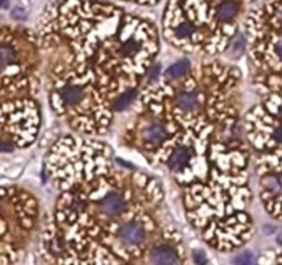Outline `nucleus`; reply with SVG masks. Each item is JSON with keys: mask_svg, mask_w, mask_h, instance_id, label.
Segmentation results:
<instances>
[{"mask_svg": "<svg viewBox=\"0 0 282 265\" xmlns=\"http://www.w3.org/2000/svg\"><path fill=\"white\" fill-rule=\"evenodd\" d=\"M125 199L119 194H116V192H111L107 196H104L101 202H100L101 211H103L104 214L111 217H116L122 214L125 211Z\"/></svg>", "mask_w": 282, "mask_h": 265, "instance_id": "obj_1", "label": "nucleus"}, {"mask_svg": "<svg viewBox=\"0 0 282 265\" xmlns=\"http://www.w3.org/2000/svg\"><path fill=\"white\" fill-rule=\"evenodd\" d=\"M119 238L125 243H141L146 239V231L140 222H127L119 229Z\"/></svg>", "mask_w": 282, "mask_h": 265, "instance_id": "obj_2", "label": "nucleus"}, {"mask_svg": "<svg viewBox=\"0 0 282 265\" xmlns=\"http://www.w3.org/2000/svg\"><path fill=\"white\" fill-rule=\"evenodd\" d=\"M191 156H192V152L188 146H179L169 157V167L174 171L183 170L190 163Z\"/></svg>", "mask_w": 282, "mask_h": 265, "instance_id": "obj_3", "label": "nucleus"}, {"mask_svg": "<svg viewBox=\"0 0 282 265\" xmlns=\"http://www.w3.org/2000/svg\"><path fill=\"white\" fill-rule=\"evenodd\" d=\"M151 262L152 265H176L177 255L174 253V250L168 246H159L152 250Z\"/></svg>", "mask_w": 282, "mask_h": 265, "instance_id": "obj_4", "label": "nucleus"}, {"mask_svg": "<svg viewBox=\"0 0 282 265\" xmlns=\"http://www.w3.org/2000/svg\"><path fill=\"white\" fill-rule=\"evenodd\" d=\"M176 104L181 111L185 112H192L199 108V100L195 93L192 92H183L180 93L176 100Z\"/></svg>", "mask_w": 282, "mask_h": 265, "instance_id": "obj_5", "label": "nucleus"}, {"mask_svg": "<svg viewBox=\"0 0 282 265\" xmlns=\"http://www.w3.org/2000/svg\"><path fill=\"white\" fill-rule=\"evenodd\" d=\"M165 137H166V133H165L163 126L158 125V123L147 126L146 129L143 130V138L147 144H152V145L161 144L165 140Z\"/></svg>", "mask_w": 282, "mask_h": 265, "instance_id": "obj_6", "label": "nucleus"}, {"mask_svg": "<svg viewBox=\"0 0 282 265\" xmlns=\"http://www.w3.org/2000/svg\"><path fill=\"white\" fill-rule=\"evenodd\" d=\"M61 97L64 100V103L68 105H76L82 101L83 98V92L81 87L74 86V84H68L62 90H61Z\"/></svg>", "mask_w": 282, "mask_h": 265, "instance_id": "obj_7", "label": "nucleus"}, {"mask_svg": "<svg viewBox=\"0 0 282 265\" xmlns=\"http://www.w3.org/2000/svg\"><path fill=\"white\" fill-rule=\"evenodd\" d=\"M238 14V5L234 0H226L223 2L219 10H217V17L222 21H230L234 17Z\"/></svg>", "mask_w": 282, "mask_h": 265, "instance_id": "obj_8", "label": "nucleus"}, {"mask_svg": "<svg viewBox=\"0 0 282 265\" xmlns=\"http://www.w3.org/2000/svg\"><path fill=\"white\" fill-rule=\"evenodd\" d=\"M263 188L270 192L271 195H279L282 194V174L268 175L263 181Z\"/></svg>", "mask_w": 282, "mask_h": 265, "instance_id": "obj_9", "label": "nucleus"}, {"mask_svg": "<svg viewBox=\"0 0 282 265\" xmlns=\"http://www.w3.org/2000/svg\"><path fill=\"white\" fill-rule=\"evenodd\" d=\"M190 68V61L188 60H181L177 61L176 64L170 66L168 70H166V77L168 79H176V77H180L181 75H184L185 72Z\"/></svg>", "mask_w": 282, "mask_h": 265, "instance_id": "obj_10", "label": "nucleus"}, {"mask_svg": "<svg viewBox=\"0 0 282 265\" xmlns=\"http://www.w3.org/2000/svg\"><path fill=\"white\" fill-rule=\"evenodd\" d=\"M17 60L14 50L7 46H0V70H3L11 64H14Z\"/></svg>", "mask_w": 282, "mask_h": 265, "instance_id": "obj_11", "label": "nucleus"}, {"mask_svg": "<svg viewBox=\"0 0 282 265\" xmlns=\"http://www.w3.org/2000/svg\"><path fill=\"white\" fill-rule=\"evenodd\" d=\"M136 97V90H131V92H126L125 94H122L119 97V100L115 104V111H123L131 104V101Z\"/></svg>", "mask_w": 282, "mask_h": 265, "instance_id": "obj_12", "label": "nucleus"}, {"mask_svg": "<svg viewBox=\"0 0 282 265\" xmlns=\"http://www.w3.org/2000/svg\"><path fill=\"white\" fill-rule=\"evenodd\" d=\"M194 32H195V28L192 27L190 22H183L176 28V36L180 39H190Z\"/></svg>", "mask_w": 282, "mask_h": 265, "instance_id": "obj_13", "label": "nucleus"}, {"mask_svg": "<svg viewBox=\"0 0 282 265\" xmlns=\"http://www.w3.org/2000/svg\"><path fill=\"white\" fill-rule=\"evenodd\" d=\"M235 265H255V257L252 253H244V254H239L238 257H235L234 260Z\"/></svg>", "mask_w": 282, "mask_h": 265, "instance_id": "obj_14", "label": "nucleus"}, {"mask_svg": "<svg viewBox=\"0 0 282 265\" xmlns=\"http://www.w3.org/2000/svg\"><path fill=\"white\" fill-rule=\"evenodd\" d=\"M137 49H138V46H137V42H134V40H127L125 44V51L127 53V54H134L137 51Z\"/></svg>", "mask_w": 282, "mask_h": 265, "instance_id": "obj_15", "label": "nucleus"}, {"mask_svg": "<svg viewBox=\"0 0 282 265\" xmlns=\"http://www.w3.org/2000/svg\"><path fill=\"white\" fill-rule=\"evenodd\" d=\"M194 261H195L198 265H206L207 258L203 251H195V253H194Z\"/></svg>", "mask_w": 282, "mask_h": 265, "instance_id": "obj_16", "label": "nucleus"}, {"mask_svg": "<svg viewBox=\"0 0 282 265\" xmlns=\"http://www.w3.org/2000/svg\"><path fill=\"white\" fill-rule=\"evenodd\" d=\"M272 138H274V141L278 142V144H282V125L275 127V130L272 133Z\"/></svg>", "mask_w": 282, "mask_h": 265, "instance_id": "obj_17", "label": "nucleus"}, {"mask_svg": "<svg viewBox=\"0 0 282 265\" xmlns=\"http://www.w3.org/2000/svg\"><path fill=\"white\" fill-rule=\"evenodd\" d=\"M13 17H14V18H20V20H24V18H25V13H24V10H22V9H16V10H14V13H13Z\"/></svg>", "mask_w": 282, "mask_h": 265, "instance_id": "obj_18", "label": "nucleus"}, {"mask_svg": "<svg viewBox=\"0 0 282 265\" xmlns=\"http://www.w3.org/2000/svg\"><path fill=\"white\" fill-rule=\"evenodd\" d=\"M275 51H277V55L279 57V60H282V39L277 43L275 46Z\"/></svg>", "mask_w": 282, "mask_h": 265, "instance_id": "obj_19", "label": "nucleus"}, {"mask_svg": "<svg viewBox=\"0 0 282 265\" xmlns=\"http://www.w3.org/2000/svg\"><path fill=\"white\" fill-rule=\"evenodd\" d=\"M158 72H159V66H154V70H151V73H150V76H151V77H155Z\"/></svg>", "mask_w": 282, "mask_h": 265, "instance_id": "obj_20", "label": "nucleus"}, {"mask_svg": "<svg viewBox=\"0 0 282 265\" xmlns=\"http://www.w3.org/2000/svg\"><path fill=\"white\" fill-rule=\"evenodd\" d=\"M7 6H9V2H7V0H0V7H7Z\"/></svg>", "mask_w": 282, "mask_h": 265, "instance_id": "obj_21", "label": "nucleus"}, {"mask_svg": "<svg viewBox=\"0 0 282 265\" xmlns=\"http://www.w3.org/2000/svg\"><path fill=\"white\" fill-rule=\"evenodd\" d=\"M278 116H279V119L282 120V105L281 108H279V111H278Z\"/></svg>", "mask_w": 282, "mask_h": 265, "instance_id": "obj_22", "label": "nucleus"}, {"mask_svg": "<svg viewBox=\"0 0 282 265\" xmlns=\"http://www.w3.org/2000/svg\"><path fill=\"white\" fill-rule=\"evenodd\" d=\"M279 20H281V22H282V9H281V11H279Z\"/></svg>", "mask_w": 282, "mask_h": 265, "instance_id": "obj_23", "label": "nucleus"}]
</instances>
